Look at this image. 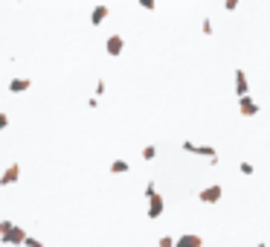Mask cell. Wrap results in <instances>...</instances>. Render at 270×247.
Segmentation results:
<instances>
[{"mask_svg":"<svg viewBox=\"0 0 270 247\" xmlns=\"http://www.w3.org/2000/svg\"><path fill=\"white\" fill-rule=\"evenodd\" d=\"M26 236H29V233H26L23 227H17L15 221H6V218L0 221V242H3V245H9V247H23Z\"/></svg>","mask_w":270,"mask_h":247,"instance_id":"1","label":"cell"},{"mask_svg":"<svg viewBox=\"0 0 270 247\" xmlns=\"http://www.w3.org/2000/svg\"><path fill=\"white\" fill-rule=\"evenodd\" d=\"M183 151H186V154L206 157V160H209V166H215V163H218V151H215V146H201V143H192V140H186V143H183Z\"/></svg>","mask_w":270,"mask_h":247,"instance_id":"2","label":"cell"},{"mask_svg":"<svg viewBox=\"0 0 270 247\" xmlns=\"http://www.w3.org/2000/svg\"><path fill=\"white\" fill-rule=\"evenodd\" d=\"M221 195H224L221 183H212V186H206V189H201V192H198V201H201V204H218V201H221Z\"/></svg>","mask_w":270,"mask_h":247,"instance_id":"3","label":"cell"},{"mask_svg":"<svg viewBox=\"0 0 270 247\" xmlns=\"http://www.w3.org/2000/svg\"><path fill=\"white\" fill-rule=\"evenodd\" d=\"M238 111H241V116H259V102L253 96H241L238 99Z\"/></svg>","mask_w":270,"mask_h":247,"instance_id":"4","label":"cell"},{"mask_svg":"<svg viewBox=\"0 0 270 247\" xmlns=\"http://www.w3.org/2000/svg\"><path fill=\"white\" fill-rule=\"evenodd\" d=\"M17 181H20V166H17V163H9L6 172L0 175V186H12V183H17Z\"/></svg>","mask_w":270,"mask_h":247,"instance_id":"5","label":"cell"},{"mask_svg":"<svg viewBox=\"0 0 270 247\" xmlns=\"http://www.w3.org/2000/svg\"><path fill=\"white\" fill-rule=\"evenodd\" d=\"M163 210H166V201H163V195H160V192H154V195L148 198V218H160V215H163Z\"/></svg>","mask_w":270,"mask_h":247,"instance_id":"6","label":"cell"},{"mask_svg":"<svg viewBox=\"0 0 270 247\" xmlns=\"http://www.w3.org/2000/svg\"><path fill=\"white\" fill-rule=\"evenodd\" d=\"M105 49H108V55H122V49H125V41H122V35H111L108 41H105Z\"/></svg>","mask_w":270,"mask_h":247,"instance_id":"7","label":"cell"},{"mask_svg":"<svg viewBox=\"0 0 270 247\" xmlns=\"http://www.w3.org/2000/svg\"><path fill=\"white\" fill-rule=\"evenodd\" d=\"M201 245H204V239L198 233H183V236L175 239V247H201Z\"/></svg>","mask_w":270,"mask_h":247,"instance_id":"8","label":"cell"},{"mask_svg":"<svg viewBox=\"0 0 270 247\" xmlns=\"http://www.w3.org/2000/svg\"><path fill=\"white\" fill-rule=\"evenodd\" d=\"M108 15H111V9H108L105 3H99V6H93V12H90V23H93V26H102V23L108 20Z\"/></svg>","mask_w":270,"mask_h":247,"instance_id":"9","label":"cell"},{"mask_svg":"<svg viewBox=\"0 0 270 247\" xmlns=\"http://www.w3.org/2000/svg\"><path fill=\"white\" fill-rule=\"evenodd\" d=\"M236 96H250V82L244 76V70H236Z\"/></svg>","mask_w":270,"mask_h":247,"instance_id":"10","label":"cell"},{"mask_svg":"<svg viewBox=\"0 0 270 247\" xmlns=\"http://www.w3.org/2000/svg\"><path fill=\"white\" fill-rule=\"evenodd\" d=\"M29 87H32V82H29L26 76H23V79L17 76V79L9 82V93H23V90H29Z\"/></svg>","mask_w":270,"mask_h":247,"instance_id":"11","label":"cell"},{"mask_svg":"<svg viewBox=\"0 0 270 247\" xmlns=\"http://www.w3.org/2000/svg\"><path fill=\"white\" fill-rule=\"evenodd\" d=\"M131 172V163L128 160H113L111 163V175H128Z\"/></svg>","mask_w":270,"mask_h":247,"instance_id":"12","label":"cell"},{"mask_svg":"<svg viewBox=\"0 0 270 247\" xmlns=\"http://www.w3.org/2000/svg\"><path fill=\"white\" fill-rule=\"evenodd\" d=\"M154 157H157V148L154 146H145L143 148V160H154Z\"/></svg>","mask_w":270,"mask_h":247,"instance_id":"13","label":"cell"},{"mask_svg":"<svg viewBox=\"0 0 270 247\" xmlns=\"http://www.w3.org/2000/svg\"><path fill=\"white\" fill-rule=\"evenodd\" d=\"M238 172H241V175H247V178H250V175H253V172H256V166H253V163H241V166H238Z\"/></svg>","mask_w":270,"mask_h":247,"instance_id":"14","label":"cell"},{"mask_svg":"<svg viewBox=\"0 0 270 247\" xmlns=\"http://www.w3.org/2000/svg\"><path fill=\"white\" fill-rule=\"evenodd\" d=\"M23 247H44V242H41V239H35V236H26Z\"/></svg>","mask_w":270,"mask_h":247,"instance_id":"15","label":"cell"},{"mask_svg":"<svg viewBox=\"0 0 270 247\" xmlns=\"http://www.w3.org/2000/svg\"><path fill=\"white\" fill-rule=\"evenodd\" d=\"M157 247H175V236H163V239L157 242Z\"/></svg>","mask_w":270,"mask_h":247,"instance_id":"16","label":"cell"},{"mask_svg":"<svg viewBox=\"0 0 270 247\" xmlns=\"http://www.w3.org/2000/svg\"><path fill=\"white\" fill-rule=\"evenodd\" d=\"M93 96H96V99H99V96H105V79H99V82H96V93H93Z\"/></svg>","mask_w":270,"mask_h":247,"instance_id":"17","label":"cell"},{"mask_svg":"<svg viewBox=\"0 0 270 247\" xmlns=\"http://www.w3.org/2000/svg\"><path fill=\"white\" fill-rule=\"evenodd\" d=\"M154 192H157V183H154V181H148V183H145V198H151Z\"/></svg>","mask_w":270,"mask_h":247,"instance_id":"18","label":"cell"},{"mask_svg":"<svg viewBox=\"0 0 270 247\" xmlns=\"http://www.w3.org/2000/svg\"><path fill=\"white\" fill-rule=\"evenodd\" d=\"M201 29H204V35H212V20H209V17H206V20H204V23H201Z\"/></svg>","mask_w":270,"mask_h":247,"instance_id":"19","label":"cell"},{"mask_svg":"<svg viewBox=\"0 0 270 247\" xmlns=\"http://www.w3.org/2000/svg\"><path fill=\"white\" fill-rule=\"evenodd\" d=\"M137 3H140V6H143V9H148V12H151V9H154V6H157V0H137Z\"/></svg>","mask_w":270,"mask_h":247,"instance_id":"20","label":"cell"},{"mask_svg":"<svg viewBox=\"0 0 270 247\" xmlns=\"http://www.w3.org/2000/svg\"><path fill=\"white\" fill-rule=\"evenodd\" d=\"M238 3H241V0H224V9L233 12V9H238Z\"/></svg>","mask_w":270,"mask_h":247,"instance_id":"21","label":"cell"},{"mask_svg":"<svg viewBox=\"0 0 270 247\" xmlns=\"http://www.w3.org/2000/svg\"><path fill=\"white\" fill-rule=\"evenodd\" d=\"M9 128V116L6 114H0V131H6Z\"/></svg>","mask_w":270,"mask_h":247,"instance_id":"22","label":"cell"}]
</instances>
